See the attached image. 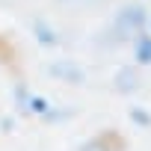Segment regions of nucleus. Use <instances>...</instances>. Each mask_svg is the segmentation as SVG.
<instances>
[{
    "mask_svg": "<svg viewBox=\"0 0 151 151\" xmlns=\"http://www.w3.org/2000/svg\"><path fill=\"white\" fill-rule=\"evenodd\" d=\"M142 21H145V15H142L136 6H130V9H122V15H119V27H122V30L127 27V33H133V30H136Z\"/></svg>",
    "mask_w": 151,
    "mask_h": 151,
    "instance_id": "obj_1",
    "label": "nucleus"
},
{
    "mask_svg": "<svg viewBox=\"0 0 151 151\" xmlns=\"http://www.w3.org/2000/svg\"><path fill=\"white\" fill-rule=\"evenodd\" d=\"M136 59L142 65H151V36H139L136 39Z\"/></svg>",
    "mask_w": 151,
    "mask_h": 151,
    "instance_id": "obj_2",
    "label": "nucleus"
}]
</instances>
